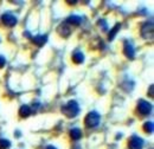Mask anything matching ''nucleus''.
Returning <instances> with one entry per match:
<instances>
[{
	"label": "nucleus",
	"mask_w": 154,
	"mask_h": 149,
	"mask_svg": "<svg viewBox=\"0 0 154 149\" xmlns=\"http://www.w3.org/2000/svg\"><path fill=\"white\" fill-rule=\"evenodd\" d=\"M62 112L66 116V117H75L79 112V105L76 101H69L68 104H65L64 107H62Z\"/></svg>",
	"instance_id": "obj_1"
},
{
	"label": "nucleus",
	"mask_w": 154,
	"mask_h": 149,
	"mask_svg": "<svg viewBox=\"0 0 154 149\" xmlns=\"http://www.w3.org/2000/svg\"><path fill=\"white\" fill-rule=\"evenodd\" d=\"M100 121H101V116H100V114L96 111L89 112V114L85 116V120H84L85 126L89 127V128H94V127L98 126Z\"/></svg>",
	"instance_id": "obj_2"
},
{
	"label": "nucleus",
	"mask_w": 154,
	"mask_h": 149,
	"mask_svg": "<svg viewBox=\"0 0 154 149\" xmlns=\"http://www.w3.org/2000/svg\"><path fill=\"white\" fill-rule=\"evenodd\" d=\"M137 110L141 115L146 116V115H149L152 112V104L145 99H140L139 103H137Z\"/></svg>",
	"instance_id": "obj_3"
},
{
	"label": "nucleus",
	"mask_w": 154,
	"mask_h": 149,
	"mask_svg": "<svg viewBox=\"0 0 154 149\" xmlns=\"http://www.w3.org/2000/svg\"><path fill=\"white\" fill-rule=\"evenodd\" d=\"M143 146V140L139 136H132L129 138V142H128V148L129 149H142Z\"/></svg>",
	"instance_id": "obj_4"
},
{
	"label": "nucleus",
	"mask_w": 154,
	"mask_h": 149,
	"mask_svg": "<svg viewBox=\"0 0 154 149\" xmlns=\"http://www.w3.org/2000/svg\"><path fill=\"white\" fill-rule=\"evenodd\" d=\"M1 20H2L4 25L10 26V27H12V26H14L17 24V18L12 13H4L2 17H1Z\"/></svg>",
	"instance_id": "obj_5"
},
{
	"label": "nucleus",
	"mask_w": 154,
	"mask_h": 149,
	"mask_svg": "<svg viewBox=\"0 0 154 149\" xmlns=\"http://www.w3.org/2000/svg\"><path fill=\"white\" fill-rule=\"evenodd\" d=\"M123 53L126 55V57L133 59L135 56V50L134 46L129 43V41H125V46H123Z\"/></svg>",
	"instance_id": "obj_6"
},
{
	"label": "nucleus",
	"mask_w": 154,
	"mask_h": 149,
	"mask_svg": "<svg viewBox=\"0 0 154 149\" xmlns=\"http://www.w3.org/2000/svg\"><path fill=\"white\" fill-rule=\"evenodd\" d=\"M141 33H142V37L143 38H151L153 35V25L152 23H146L142 25V29H141Z\"/></svg>",
	"instance_id": "obj_7"
},
{
	"label": "nucleus",
	"mask_w": 154,
	"mask_h": 149,
	"mask_svg": "<svg viewBox=\"0 0 154 149\" xmlns=\"http://www.w3.org/2000/svg\"><path fill=\"white\" fill-rule=\"evenodd\" d=\"M32 40H33V43L37 44L38 46H43V45L48 41V37H46V35H38V36L32 38Z\"/></svg>",
	"instance_id": "obj_8"
},
{
	"label": "nucleus",
	"mask_w": 154,
	"mask_h": 149,
	"mask_svg": "<svg viewBox=\"0 0 154 149\" xmlns=\"http://www.w3.org/2000/svg\"><path fill=\"white\" fill-rule=\"evenodd\" d=\"M19 115L20 117H23V118L29 117L31 115V108L29 105H21L19 109Z\"/></svg>",
	"instance_id": "obj_9"
},
{
	"label": "nucleus",
	"mask_w": 154,
	"mask_h": 149,
	"mask_svg": "<svg viewBox=\"0 0 154 149\" xmlns=\"http://www.w3.org/2000/svg\"><path fill=\"white\" fill-rule=\"evenodd\" d=\"M58 33L60 36H64V37H68L70 35V29L68 27V25L65 24H62L59 27H58Z\"/></svg>",
	"instance_id": "obj_10"
},
{
	"label": "nucleus",
	"mask_w": 154,
	"mask_h": 149,
	"mask_svg": "<svg viewBox=\"0 0 154 149\" xmlns=\"http://www.w3.org/2000/svg\"><path fill=\"white\" fill-rule=\"evenodd\" d=\"M72 60H74L76 64H81V63H83V60H84V55H83L81 51H76V52H74V55H72Z\"/></svg>",
	"instance_id": "obj_11"
},
{
	"label": "nucleus",
	"mask_w": 154,
	"mask_h": 149,
	"mask_svg": "<svg viewBox=\"0 0 154 149\" xmlns=\"http://www.w3.org/2000/svg\"><path fill=\"white\" fill-rule=\"evenodd\" d=\"M82 17H79V16H70L69 18L66 19V23H69V24H72V25H79L81 23H82Z\"/></svg>",
	"instance_id": "obj_12"
},
{
	"label": "nucleus",
	"mask_w": 154,
	"mask_h": 149,
	"mask_svg": "<svg viewBox=\"0 0 154 149\" xmlns=\"http://www.w3.org/2000/svg\"><path fill=\"white\" fill-rule=\"evenodd\" d=\"M70 136H71L72 140H79L82 137V131H81V129H78V128H74V129H71V131H70Z\"/></svg>",
	"instance_id": "obj_13"
},
{
	"label": "nucleus",
	"mask_w": 154,
	"mask_h": 149,
	"mask_svg": "<svg viewBox=\"0 0 154 149\" xmlns=\"http://www.w3.org/2000/svg\"><path fill=\"white\" fill-rule=\"evenodd\" d=\"M153 129H154V124L153 122H146L145 124H143V131L145 132H147V134H152L153 132Z\"/></svg>",
	"instance_id": "obj_14"
},
{
	"label": "nucleus",
	"mask_w": 154,
	"mask_h": 149,
	"mask_svg": "<svg viewBox=\"0 0 154 149\" xmlns=\"http://www.w3.org/2000/svg\"><path fill=\"white\" fill-rule=\"evenodd\" d=\"M120 27H121V25H120V24H116L115 26H114V27L112 29V31L109 32V37H108V38H109V40H113V39L115 38L116 33L119 32V30H120Z\"/></svg>",
	"instance_id": "obj_15"
},
{
	"label": "nucleus",
	"mask_w": 154,
	"mask_h": 149,
	"mask_svg": "<svg viewBox=\"0 0 154 149\" xmlns=\"http://www.w3.org/2000/svg\"><path fill=\"white\" fill-rule=\"evenodd\" d=\"M11 147V142L6 138H0V149H8Z\"/></svg>",
	"instance_id": "obj_16"
},
{
	"label": "nucleus",
	"mask_w": 154,
	"mask_h": 149,
	"mask_svg": "<svg viewBox=\"0 0 154 149\" xmlns=\"http://www.w3.org/2000/svg\"><path fill=\"white\" fill-rule=\"evenodd\" d=\"M5 64H6V59H5V57L0 56V69H2V68L5 66Z\"/></svg>",
	"instance_id": "obj_17"
},
{
	"label": "nucleus",
	"mask_w": 154,
	"mask_h": 149,
	"mask_svg": "<svg viewBox=\"0 0 154 149\" xmlns=\"http://www.w3.org/2000/svg\"><path fill=\"white\" fill-rule=\"evenodd\" d=\"M153 89H154V87L153 85H151V87H149V91H148V93H149L151 97H153Z\"/></svg>",
	"instance_id": "obj_18"
},
{
	"label": "nucleus",
	"mask_w": 154,
	"mask_h": 149,
	"mask_svg": "<svg viewBox=\"0 0 154 149\" xmlns=\"http://www.w3.org/2000/svg\"><path fill=\"white\" fill-rule=\"evenodd\" d=\"M46 149H57V148H56V147H54V146H48Z\"/></svg>",
	"instance_id": "obj_19"
}]
</instances>
